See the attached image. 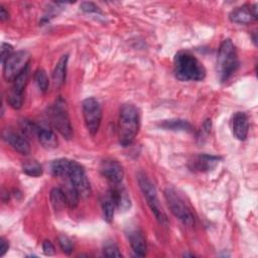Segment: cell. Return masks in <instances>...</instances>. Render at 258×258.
I'll list each match as a JSON object with an SVG mask.
<instances>
[{
  "instance_id": "obj_6",
  "label": "cell",
  "mask_w": 258,
  "mask_h": 258,
  "mask_svg": "<svg viewBox=\"0 0 258 258\" xmlns=\"http://www.w3.org/2000/svg\"><path fill=\"white\" fill-rule=\"evenodd\" d=\"M164 197L170 212L175 218H177L185 226H192L195 224L192 213L174 189L169 187L166 188L164 191Z\"/></svg>"
},
{
  "instance_id": "obj_8",
  "label": "cell",
  "mask_w": 258,
  "mask_h": 258,
  "mask_svg": "<svg viewBox=\"0 0 258 258\" xmlns=\"http://www.w3.org/2000/svg\"><path fill=\"white\" fill-rule=\"evenodd\" d=\"M30 55L27 51L19 50L13 52L3 63V78L7 82H13L14 79L28 67Z\"/></svg>"
},
{
  "instance_id": "obj_29",
  "label": "cell",
  "mask_w": 258,
  "mask_h": 258,
  "mask_svg": "<svg viewBox=\"0 0 258 258\" xmlns=\"http://www.w3.org/2000/svg\"><path fill=\"white\" fill-rule=\"evenodd\" d=\"M13 53V46L9 43H6V42H3L1 44V62L2 64L4 63V61Z\"/></svg>"
},
{
  "instance_id": "obj_15",
  "label": "cell",
  "mask_w": 258,
  "mask_h": 258,
  "mask_svg": "<svg viewBox=\"0 0 258 258\" xmlns=\"http://www.w3.org/2000/svg\"><path fill=\"white\" fill-rule=\"evenodd\" d=\"M219 156L215 155H209V154H201L194 158L192 161H190L191 165L190 168L192 170L201 171V172H207L210 170H213L220 161Z\"/></svg>"
},
{
  "instance_id": "obj_14",
  "label": "cell",
  "mask_w": 258,
  "mask_h": 258,
  "mask_svg": "<svg viewBox=\"0 0 258 258\" xmlns=\"http://www.w3.org/2000/svg\"><path fill=\"white\" fill-rule=\"evenodd\" d=\"M233 134L238 140H245L249 131L248 117L244 112H236L232 119Z\"/></svg>"
},
{
  "instance_id": "obj_17",
  "label": "cell",
  "mask_w": 258,
  "mask_h": 258,
  "mask_svg": "<svg viewBox=\"0 0 258 258\" xmlns=\"http://www.w3.org/2000/svg\"><path fill=\"white\" fill-rule=\"evenodd\" d=\"M128 240L130 242L131 248L134 251L136 256L143 257L146 254V242L142 232L138 229H134L129 231Z\"/></svg>"
},
{
  "instance_id": "obj_33",
  "label": "cell",
  "mask_w": 258,
  "mask_h": 258,
  "mask_svg": "<svg viewBox=\"0 0 258 258\" xmlns=\"http://www.w3.org/2000/svg\"><path fill=\"white\" fill-rule=\"evenodd\" d=\"M8 17H9L8 11H7L3 6H1V8H0V19H1L2 21H4V20L8 19Z\"/></svg>"
},
{
  "instance_id": "obj_13",
  "label": "cell",
  "mask_w": 258,
  "mask_h": 258,
  "mask_svg": "<svg viewBox=\"0 0 258 258\" xmlns=\"http://www.w3.org/2000/svg\"><path fill=\"white\" fill-rule=\"evenodd\" d=\"M2 138L6 143H8L15 151L20 154L27 155L30 152V145L27 139L24 138V136L18 134L17 132L5 129L2 132Z\"/></svg>"
},
{
  "instance_id": "obj_24",
  "label": "cell",
  "mask_w": 258,
  "mask_h": 258,
  "mask_svg": "<svg viewBox=\"0 0 258 258\" xmlns=\"http://www.w3.org/2000/svg\"><path fill=\"white\" fill-rule=\"evenodd\" d=\"M22 170L25 174L32 177H38L42 174V167L35 160H26L22 164Z\"/></svg>"
},
{
  "instance_id": "obj_9",
  "label": "cell",
  "mask_w": 258,
  "mask_h": 258,
  "mask_svg": "<svg viewBox=\"0 0 258 258\" xmlns=\"http://www.w3.org/2000/svg\"><path fill=\"white\" fill-rule=\"evenodd\" d=\"M70 178V182L75 186V188L79 191L81 197H89L91 194V185L90 181L87 177L84 167L75 160L71 161L70 170L68 173Z\"/></svg>"
},
{
  "instance_id": "obj_20",
  "label": "cell",
  "mask_w": 258,
  "mask_h": 258,
  "mask_svg": "<svg viewBox=\"0 0 258 258\" xmlns=\"http://www.w3.org/2000/svg\"><path fill=\"white\" fill-rule=\"evenodd\" d=\"M37 137L40 144L46 149H53L57 146V138L54 132L47 128L39 127Z\"/></svg>"
},
{
  "instance_id": "obj_19",
  "label": "cell",
  "mask_w": 258,
  "mask_h": 258,
  "mask_svg": "<svg viewBox=\"0 0 258 258\" xmlns=\"http://www.w3.org/2000/svg\"><path fill=\"white\" fill-rule=\"evenodd\" d=\"M158 126L171 131H182V132H191L192 126L185 120L181 119H170V120H163L158 123Z\"/></svg>"
},
{
  "instance_id": "obj_1",
  "label": "cell",
  "mask_w": 258,
  "mask_h": 258,
  "mask_svg": "<svg viewBox=\"0 0 258 258\" xmlns=\"http://www.w3.org/2000/svg\"><path fill=\"white\" fill-rule=\"evenodd\" d=\"M174 75L179 81H203L206 78V69L203 63L192 54L179 51L173 59Z\"/></svg>"
},
{
  "instance_id": "obj_32",
  "label": "cell",
  "mask_w": 258,
  "mask_h": 258,
  "mask_svg": "<svg viewBox=\"0 0 258 258\" xmlns=\"http://www.w3.org/2000/svg\"><path fill=\"white\" fill-rule=\"evenodd\" d=\"M8 248H9L8 242L4 238H1L0 239V257H3L5 255V253L8 251Z\"/></svg>"
},
{
  "instance_id": "obj_21",
  "label": "cell",
  "mask_w": 258,
  "mask_h": 258,
  "mask_svg": "<svg viewBox=\"0 0 258 258\" xmlns=\"http://www.w3.org/2000/svg\"><path fill=\"white\" fill-rule=\"evenodd\" d=\"M71 161L67 158H59L51 162L50 170L54 176H68Z\"/></svg>"
},
{
  "instance_id": "obj_11",
  "label": "cell",
  "mask_w": 258,
  "mask_h": 258,
  "mask_svg": "<svg viewBox=\"0 0 258 258\" xmlns=\"http://www.w3.org/2000/svg\"><path fill=\"white\" fill-rule=\"evenodd\" d=\"M100 171L113 184L120 183L124 177V169L122 165L115 159L107 158L101 162Z\"/></svg>"
},
{
  "instance_id": "obj_4",
  "label": "cell",
  "mask_w": 258,
  "mask_h": 258,
  "mask_svg": "<svg viewBox=\"0 0 258 258\" xmlns=\"http://www.w3.org/2000/svg\"><path fill=\"white\" fill-rule=\"evenodd\" d=\"M137 178H138V183H139L140 189H141L143 196L145 197L146 202H147L150 210L154 214L156 220L161 225L166 226L168 223L167 217H166L165 213L163 212L162 207L159 203V200L157 197V191H156L154 184L149 179V177L147 175H145L144 173H139Z\"/></svg>"
},
{
  "instance_id": "obj_10",
  "label": "cell",
  "mask_w": 258,
  "mask_h": 258,
  "mask_svg": "<svg viewBox=\"0 0 258 258\" xmlns=\"http://www.w3.org/2000/svg\"><path fill=\"white\" fill-rule=\"evenodd\" d=\"M28 79V67L22 71L12 82L10 92L8 94V103L13 109H20L23 104V91Z\"/></svg>"
},
{
  "instance_id": "obj_2",
  "label": "cell",
  "mask_w": 258,
  "mask_h": 258,
  "mask_svg": "<svg viewBox=\"0 0 258 258\" xmlns=\"http://www.w3.org/2000/svg\"><path fill=\"white\" fill-rule=\"evenodd\" d=\"M140 117L137 108L132 104H125L120 109L118 136L119 142L126 147L132 144L139 130Z\"/></svg>"
},
{
  "instance_id": "obj_12",
  "label": "cell",
  "mask_w": 258,
  "mask_h": 258,
  "mask_svg": "<svg viewBox=\"0 0 258 258\" xmlns=\"http://www.w3.org/2000/svg\"><path fill=\"white\" fill-rule=\"evenodd\" d=\"M257 5H243L234 9L229 18L232 22L239 24H249L257 19Z\"/></svg>"
},
{
  "instance_id": "obj_27",
  "label": "cell",
  "mask_w": 258,
  "mask_h": 258,
  "mask_svg": "<svg viewBox=\"0 0 258 258\" xmlns=\"http://www.w3.org/2000/svg\"><path fill=\"white\" fill-rule=\"evenodd\" d=\"M103 253L107 257H121L122 256L117 245L114 243H111V242H108L104 245Z\"/></svg>"
},
{
  "instance_id": "obj_30",
  "label": "cell",
  "mask_w": 258,
  "mask_h": 258,
  "mask_svg": "<svg viewBox=\"0 0 258 258\" xmlns=\"http://www.w3.org/2000/svg\"><path fill=\"white\" fill-rule=\"evenodd\" d=\"M42 251H43L44 255H46V256H51L55 252L54 246L52 245V243L49 240L43 241V243H42Z\"/></svg>"
},
{
  "instance_id": "obj_18",
  "label": "cell",
  "mask_w": 258,
  "mask_h": 258,
  "mask_svg": "<svg viewBox=\"0 0 258 258\" xmlns=\"http://www.w3.org/2000/svg\"><path fill=\"white\" fill-rule=\"evenodd\" d=\"M68 60H69V55L64 54L58 59V61L54 67V70L52 72V82L56 88L60 87L64 83L66 76H67Z\"/></svg>"
},
{
  "instance_id": "obj_22",
  "label": "cell",
  "mask_w": 258,
  "mask_h": 258,
  "mask_svg": "<svg viewBox=\"0 0 258 258\" xmlns=\"http://www.w3.org/2000/svg\"><path fill=\"white\" fill-rule=\"evenodd\" d=\"M49 199H50L51 206L53 207V209L55 211H61V210L64 209V207L68 206L64 192L59 187H54V188L51 189L50 195H49Z\"/></svg>"
},
{
  "instance_id": "obj_26",
  "label": "cell",
  "mask_w": 258,
  "mask_h": 258,
  "mask_svg": "<svg viewBox=\"0 0 258 258\" xmlns=\"http://www.w3.org/2000/svg\"><path fill=\"white\" fill-rule=\"evenodd\" d=\"M34 81H35L38 89L41 92H46L47 91L48 86H49V82H48V78H47V75H46L44 70L38 69L34 73Z\"/></svg>"
},
{
  "instance_id": "obj_23",
  "label": "cell",
  "mask_w": 258,
  "mask_h": 258,
  "mask_svg": "<svg viewBox=\"0 0 258 258\" xmlns=\"http://www.w3.org/2000/svg\"><path fill=\"white\" fill-rule=\"evenodd\" d=\"M115 204L113 202V200L111 199L110 195L108 194L106 196V198L102 201V211H103V216H104V220L108 223H111L113 221L114 218V214H115Z\"/></svg>"
},
{
  "instance_id": "obj_16",
  "label": "cell",
  "mask_w": 258,
  "mask_h": 258,
  "mask_svg": "<svg viewBox=\"0 0 258 258\" xmlns=\"http://www.w3.org/2000/svg\"><path fill=\"white\" fill-rule=\"evenodd\" d=\"M109 195L111 199L113 200L116 208H118L120 211H127L130 206V198L125 187L119 185V183L115 184V186L109 191Z\"/></svg>"
},
{
  "instance_id": "obj_5",
  "label": "cell",
  "mask_w": 258,
  "mask_h": 258,
  "mask_svg": "<svg viewBox=\"0 0 258 258\" xmlns=\"http://www.w3.org/2000/svg\"><path fill=\"white\" fill-rule=\"evenodd\" d=\"M50 122L63 138L71 139L73 137V127L71 125L66 103L61 98H58L50 109Z\"/></svg>"
},
{
  "instance_id": "obj_7",
  "label": "cell",
  "mask_w": 258,
  "mask_h": 258,
  "mask_svg": "<svg viewBox=\"0 0 258 258\" xmlns=\"http://www.w3.org/2000/svg\"><path fill=\"white\" fill-rule=\"evenodd\" d=\"M82 108L86 127L91 135H95L102 121L101 105L95 98H87L83 101Z\"/></svg>"
},
{
  "instance_id": "obj_31",
  "label": "cell",
  "mask_w": 258,
  "mask_h": 258,
  "mask_svg": "<svg viewBox=\"0 0 258 258\" xmlns=\"http://www.w3.org/2000/svg\"><path fill=\"white\" fill-rule=\"evenodd\" d=\"M81 9L85 12H100V9L98 6H96L94 3L92 2H83L81 4Z\"/></svg>"
},
{
  "instance_id": "obj_3",
  "label": "cell",
  "mask_w": 258,
  "mask_h": 258,
  "mask_svg": "<svg viewBox=\"0 0 258 258\" xmlns=\"http://www.w3.org/2000/svg\"><path fill=\"white\" fill-rule=\"evenodd\" d=\"M239 66L235 44L231 39H225L219 48L217 58V72L222 82H226L236 72Z\"/></svg>"
},
{
  "instance_id": "obj_25",
  "label": "cell",
  "mask_w": 258,
  "mask_h": 258,
  "mask_svg": "<svg viewBox=\"0 0 258 258\" xmlns=\"http://www.w3.org/2000/svg\"><path fill=\"white\" fill-rule=\"evenodd\" d=\"M63 192H64V196H66L68 207L70 209H75L78 206L79 200H80V197H81L79 191L75 188V186L72 183H70V185L66 187Z\"/></svg>"
},
{
  "instance_id": "obj_28",
  "label": "cell",
  "mask_w": 258,
  "mask_h": 258,
  "mask_svg": "<svg viewBox=\"0 0 258 258\" xmlns=\"http://www.w3.org/2000/svg\"><path fill=\"white\" fill-rule=\"evenodd\" d=\"M58 244L61 248V250L66 253V254H71L73 252V249H74V244L72 242V240L64 236V235H60L58 238Z\"/></svg>"
}]
</instances>
